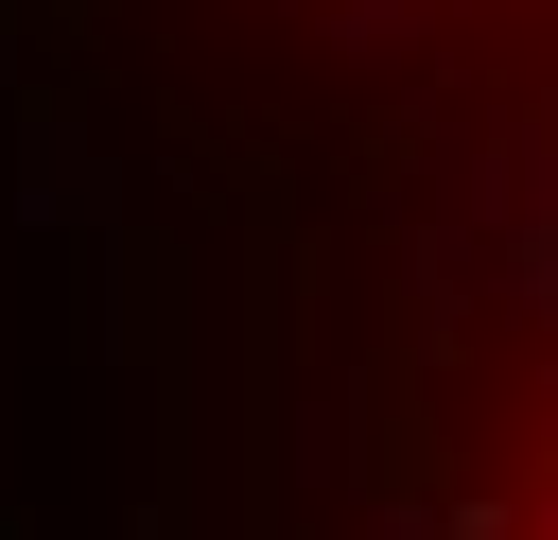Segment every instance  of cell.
<instances>
[{
	"mask_svg": "<svg viewBox=\"0 0 558 540\" xmlns=\"http://www.w3.org/2000/svg\"><path fill=\"white\" fill-rule=\"evenodd\" d=\"M453 540H558V314H541V348H523V383H506V435H488Z\"/></svg>",
	"mask_w": 558,
	"mask_h": 540,
	"instance_id": "6da1fadb",
	"label": "cell"
}]
</instances>
